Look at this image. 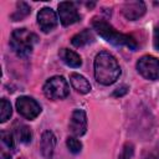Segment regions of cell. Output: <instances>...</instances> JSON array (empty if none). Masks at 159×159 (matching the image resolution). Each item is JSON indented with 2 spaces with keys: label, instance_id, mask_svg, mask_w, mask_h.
Returning <instances> with one entry per match:
<instances>
[{
  "label": "cell",
  "instance_id": "1",
  "mask_svg": "<svg viewBox=\"0 0 159 159\" xmlns=\"http://www.w3.org/2000/svg\"><path fill=\"white\" fill-rule=\"evenodd\" d=\"M94 78L103 86L113 84L120 76V67L113 55L107 51L99 52L94 58Z\"/></svg>",
  "mask_w": 159,
  "mask_h": 159
},
{
  "label": "cell",
  "instance_id": "2",
  "mask_svg": "<svg viewBox=\"0 0 159 159\" xmlns=\"http://www.w3.org/2000/svg\"><path fill=\"white\" fill-rule=\"evenodd\" d=\"M92 26L96 30V32L101 37H103L107 42H109L114 46H118V47L119 46H125V47H128L129 50H133V51L137 48V42L132 36L118 32L107 21H104L102 19H93Z\"/></svg>",
  "mask_w": 159,
  "mask_h": 159
},
{
  "label": "cell",
  "instance_id": "3",
  "mask_svg": "<svg viewBox=\"0 0 159 159\" xmlns=\"http://www.w3.org/2000/svg\"><path fill=\"white\" fill-rule=\"evenodd\" d=\"M37 40V36L26 29H16L11 34L10 45L19 57H27L32 52V47Z\"/></svg>",
  "mask_w": 159,
  "mask_h": 159
},
{
  "label": "cell",
  "instance_id": "4",
  "mask_svg": "<svg viewBox=\"0 0 159 159\" xmlns=\"http://www.w3.org/2000/svg\"><path fill=\"white\" fill-rule=\"evenodd\" d=\"M70 93V86L62 76H53L43 84V94L50 99H62Z\"/></svg>",
  "mask_w": 159,
  "mask_h": 159
},
{
  "label": "cell",
  "instance_id": "5",
  "mask_svg": "<svg viewBox=\"0 0 159 159\" xmlns=\"http://www.w3.org/2000/svg\"><path fill=\"white\" fill-rule=\"evenodd\" d=\"M137 70L147 80H159V60L154 56H142L137 61Z\"/></svg>",
  "mask_w": 159,
  "mask_h": 159
},
{
  "label": "cell",
  "instance_id": "6",
  "mask_svg": "<svg viewBox=\"0 0 159 159\" xmlns=\"http://www.w3.org/2000/svg\"><path fill=\"white\" fill-rule=\"evenodd\" d=\"M16 109L24 118L30 120L35 119L41 113V106L37 101L27 96H21L16 99Z\"/></svg>",
  "mask_w": 159,
  "mask_h": 159
},
{
  "label": "cell",
  "instance_id": "7",
  "mask_svg": "<svg viewBox=\"0 0 159 159\" xmlns=\"http://www.w3.org/2000/svg\"><path fill=\"white\" fill-rule=\"evenodd\" d=\"M58 16L63 26H70L80 20V14L73 2L63 1L58 4Z\"/></svg>",
  "mask_w": 159,
  "mask_h": 159
},
{
  "label": "cell",
  "instance_id": "8",
  "mask_svg": "<svg viewBox=\"0 0 159 159\" xmlns=\"http://www.w3.org/2000/svg\"><path fill=\"white\" fill-rule=\"evenodd\" d=\"M70 130L73 135L81 137L87 130V114L83 109H75L70 118Z\"/></svg>",
  "mask_w": 159,
  "mask_h": 159
},
{
  "label": "cell",
  "instance_id": "9",
  "mask_svg": "<svg viewBox=\"0 0 159 159\" xmlns=\"http://www.w3.org/2000/svg\"><path fill=\"white\" fill-rule=\"evenodd\" d=\"M37 22L43 32H50L57 26L58 19L51 7H42L37 14Z\"/></svg>",
  "mask_w": 159,
  "mask_h": 159
},
{
  "label": "cell",
  "instance_id": "10",
  "mask_svg": "<svg viewBox=\"0 0 159 159\" xmlns=\"http://www.w3.org/2000/svg\"><path fill=\"white\" fill-rule=\"evenodd\" d=\"M147 6L143 1H127L123 6V15L128 20H138L145 14Z\"/></svg>",
  "mask_w": 159,
  "mask_h": 159
},
{
  "label": "cell",
  "instance_id": "11",
  "mask_svg": "<svg viewBox=\"0 0 159 159\" xmlns=\"http://www.w3.org/2000/svg\"><path fill=\"white\" fill-rule=\"evenodd\" d=\"M55 147H56V137L52 132L50 130H46L42 137H41V142H40V149H41V153L45 158H51L52 154H53V150H55Z\"/></svg>",
  "mask_w": 159,
  "mask_h": 159
},
{
  "label": "cell",
  "instance_id": "12",
  "mask_svg": "<svg viewBox=\"0 0 159 159\" xmlns=\"http://www.w3.org/2000/svg\"><path fill=\"white\" fill-rule=\"evenodd\" d=\"M70 82H71V86L78 92V93H82V94H86L91 91V83L88 82V80L86 77H83L82 75L80 73H71L70 76Z\"/></svg>",
  "mask_w": 159,
  "mask_h": 159
},
{
  "label": "cell",
  "instance_id": "13",
  "mask_svg": "<svg viewBox=\"0 0 159 159\" xmlns=\"http://www.w3.org/2000/svg\"><path fill=\"white\" fill-rule=\"evenodd\" d=\"M94 41V36L92 34L91 30L86 29V30H82L81 32L76 34L72 39H71V42L75 47H83L86 45H89Z\"/></svg>",
  "mask_w": 159,
  "mask_h": 159
},
{
  "label": "cell",
  "instance_id": "14",
  "mask_svg": "<svg viewBox=\"0 0 159 159\" xmlns=\"http://www.w3.org/2000/svg\"><path fill=\"white\" fill-rule=\"evenodd\" d=\"M61 57L63 60V62L70 66V67H73V68H77L82 65V60L80 57L78 53H76L75 51L72 50H68V48H63L61 51Z\"/></svg>",
  "mask_w": 159,
  "mask_h": 159
},
{
  "label": "cell",
  "instance_id": "15",
  "mask_svg": "<svg viewBox=\"0 0 159 159\" xmlns=\"http://www.w3.org/2000/svg\"><path fill=\"white\" fill-rule=\"evenodd\" d=\"M30 12H31L30 6H29L26 2L20 1V2H17V5H16V10H15V11L12 12V15H11V20H12V21H20V20L25 19Z\"/></svg>",
  "mask_w": 159,
  "mask_h": 159
},
{
  "label": "cell",
  "instance_id": "16",
  "mask_svg": "<svg viewBox=\"0 0 159 159\" xmlns=\"http://www.w3.org/2000/svg\"><path fill=\"white\" fill-rule=\"evenodd\" d=\"M16 135H17L19 140L21 143H25V144L30 143L32 139V133H31L30 128L27 125H24V124H21L20 127L16 128Z\"/></svg>",
  "mask_w": 159,
  "mask_h": 159
},
{
  "label": "cell",
  "instance_id": "17",
  "mask_svg": "<svg viewBox=\"0 0 159 159\" xmlns=\"http://www.w3.org/2000/svg\"><path fill=\"white\" fill-rule=\"evenodd\" d=\"M12 109H11V104L7 99L2 98L0 102V122L5 123L10 117H11Z\"/></svg>",
  "mask_w": 159,
  "mask_h": 159
},
{
  "label": "cell",
  "instance_id": "18",
  "mask_svg": "<svg viewBox=\"0 0 159 159\" xmlns=\"http://www.w3.org/2000/svg\"><path fill=\"white\" fill-rule=\"evenodd\" d=\"M66 144H67L68 150L72 154H78L82 150V143L75 137H68L67 140H66Z\"/></svg>",
  "mask_w": 159,
  "mask_h": 159
},
{
  "label": "cell",
  "instance_id": "19",
  "mask_svg": "<svg viewBox=\"0 0 159 159\" xmlns=\"http://www.w3.org/2000/svg\"><path fill=\"white\" fill-rule=\"evenodd\" d=\"M1 139H2V143L9 148V149H14L15 147V143H14V137L10 132H5L2 130L1 132Z\"/></svg>",
  "mask_w": 159,
  "mask_h": 159
},
{
  "label": "cell",
  "instance_id": "20",
  "mask_svg": "<svg viewBox=\"0 0 159 159\" xmlns=\"http://www.w3.org/2000/svg\"><path fill=\"white\" fill-rule=\"evenodd\" d=\"M132 157H133V145L127 143L123 147V150L119 155V159H132Z\"/></svg>",
  "mask_w": 159,
  "mask_h": 159
},
{
  "label": "cell",
  "instance_id": "21",
  "mask_svg": "<svg viewBox=\"0 0 159 159\" xmlns=\"http://www.w3.org/2000/svg\"><path fill=\"white\" fill-rule=\"evenodd\" d=\"M128 86H125V84H123V86H120V87H118L117 89H114V92H113V97H122V96H124V94H127V92H128Z\"/></svg>",
  "mask_w": 159,
  "mask_h": 159
},
{
  "label": "cell",
  "instance_id": "22",
  "mask_svg": "<svg viewBox=\"0 0 159 159\" xmlns=\"http://www.w3.org/2000/svg\"><path fill=\"white\" fill-rule=\"evenodd\" d=\"M153 42H154V47L159 51V25L155 26L154 29V37H153Z\"/></svg>",
  "mask_w": 159,
  "mask_h": 159
},
{
  "label": "cell",
  "instance_id": "23",
  "mask_svg": "<svg viewBox=\"0 0 159 159\" xmlns=\"http://www.w3.org/2000/svg\"><path fill=\"white\" fill-rule=\"evenodd\" d=\"M1 159H10V155H9V154H5V153H2V155H1Z\"/></svg>",
  "mask_w": 159,
  "mask_h": 159
},
{
  "label": "cell",
  "instance_id": "24",
  "mask_svg": "<svg viewBox=\"0 0 159 159\" xmlns=\"http://www.w3.org/2000/svg\"><path fill=\"white\" fill-rule=\"evenodd\" d=\"M19 159H21V158H19Z\"/></svg>",
  "mask_w": 159,
  "mask_h": 159
}]
</instances>
